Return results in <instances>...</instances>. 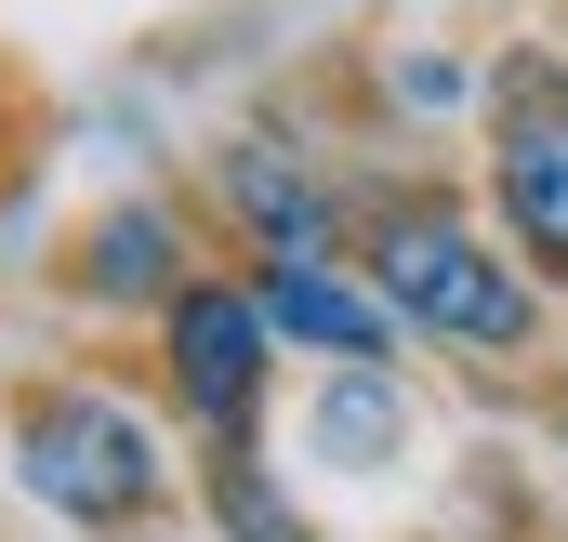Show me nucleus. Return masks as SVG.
<instances>
[{
    "instance_id": "obj_3",
    "label": "nucleus",
    "mask_w": 568,
    "mask_h": 542,
    "mask_svg": "<svg viewBox=\"0 0 568 542\" xmlns=\"http://www.w3.org/2000/svg\"><path fill=\"white\" fill-rule=\"evenodd\" d=\"M159 358H172V398L185 423L212 436V450H252V410H265V371H278V318H265V291H239V278H185L172 304H159Z\"/></svg>"
},
{
    "instance_id": "obj_6",
    "label": "nucleus",
    "mask_w": 568,
    "mask_h": 542,
    "mask_svg": "<svg viewBox=\"0 0 568 542\" xmlns=\"http://www.w3.org/2000/svg\"><path fill=\"white\" fill-rule=\"evenodd\" d=\"M252 291H265L278 344H304V358H331V371H371V358L397 344V304H384L371 278H344V265H265Z\"/></svg>"
},
{
    "instance_id": "obj_1",
    "label": "nucleus",
    "mask_w": 568,
    "mask_h": 542,
    "mask_svg": "<svg viewBox=\"0 0 568 542\" xmlns=\"http://www.w3.org/2000/svg\"><path fill=\"white\" fill-rule=\"evenodd\" d=\"M13 476H27V503H53L67 530H133V516H159V490H172L159 436H145L106 384H40V398L13 410Z\"/></svg>"
},
{
    "instance_id": "obj_10",
    "label": "nucleus",
    "mask_w": 568,
    "mask_h": 542,
    "mask_svg": "<svg viewBox=\"0 0 568 542\" xmlns=\"http://www.w3.org/2000/svg\"><path fill=\"white\" fill-rule=\"evenodd\" d=\"M397 93H410V107H463V67H449V53H410Z\"/></svg>"
},
{
    "instance_id": "obj_5",
    "label": "nucleus",
    "mask_w": 568,
    "mask_h": 542,
    "mask_svg": "<svg viewBox=\"0 0 568 542\" xmlns=\"http://www.w3.org/2000/svg\"><path fill=\"white\" fill-rule=\"evenodd\" d=\"M212 199L265 239V265H344V239H331V199H317V172L278 159V133H239L212 159Z\"/></svg>"
},
{
    "instance_id": "obj_4",
    "label": "nucleus",
    "mask_w": 568,
    "mask_h": 542,
    "mask_svg": "<svg viewBox=\"0 0 568 542\" xmlns=\"http://www.w3.org/2000/svg\"><path fill=\"white\" fill-rule=\"evenodd\" d=\"M489 185H503V225H516V252L529 278H556L568 291V80L542 53H503V80H489Z\"/></svg>"
},
{
    "instance_id": "obj_9",
    "label": "nucleus",
    "mask_w": 568,
    "mask_h": 542,
    "mask_svg": "<svg viewBox=\"0 0 568 542\" xmlns=\"http://www.w3.org/2000/svg\"><path fill=\"white\" fill-rule=\"evenodd\" d=\"M212 516H225V542H317L304 516H291V490L252 463V450H212Z\"/></svg>"
},
{
    "instance_id": "obj_8",
    "label": "nucleus",
    "mask_w": 568,
    "mask_h": 542,
    "mask_svg": "<svg viewBox=\"0 0 568 542\" xmlns=\"http://www.w3.org/2000/svg\"><path fill=\"white\" fill-rule=\"evenodd\" d=\"M304 450H317V463H344V476H371V463H397V450H410V398H397L384 371H331L317 410H304Z\"/></svg>"
},
{
    "instance_id": "obj_2",
    "label": "nucleus",
    "mask_w": 568,
    "mask_h": 542,
    "mask_svg": "<svg viewBox=\"0 0 568 542\" xmlns=\"http://www.w3.org/2000/svg\"><path fill=\"white\" fill-rule=\"evenodd\" d=\"M371 291L397 304V331H424V344H463V358H516L529 344V278L503 265L489 239H463L449 212H397L384 239H371Z\"/></svg>"
},
{
    "instance_id": "obj_7",
    "label": "nucleus",
    "mask_w": 568,
    "mask_h": 542,
    "mask_svg": "<svg viewBox=\"0 0 568 542\" xmlns=\"http://www.w3.org/2000/svg\"><path fill=\"white\" fill-rule=\"evenodd\" d=\"M80 291H93V304H172V291H185L172 212H159V199H120V212L93 225V252H80Z\"/></svg>"
}]
</instances>
